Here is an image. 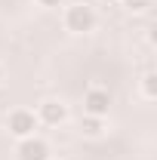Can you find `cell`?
<instances>
[{
  "label": "cell",
  "instance_id": "cell-6",
  "mask_svg": "<svg viewBox=\"0 0 157 160\" xmlns=\"http://www.w3.org/2000/svg\"><path fill=\"white\" fill-rule=\"evenodd\" d=\"M102 117H89V114H83V120H80V132L83 136H89V139H96V136H102Z\"/></svg>",
  "mask_w": 157,
  "mask_h": 160
},
{
  "label": "cell",
  "instance_id": "cell-9",
  "mask_svg": "<svg viewBox=\"0 0 157 160\" xmlns=\"http://www.w3.org/2000/svg\"><path fill=\"white\" fill-rule=\"evenodd\" d=\"M40 6H46V9H53V6H62V3H65V0H37Z\"/></svg>",
  "mask_w": 157,
  "mask_h": 160
},
{
  "label": "cell",
  "instance_id": "cell-1",
  "mask_svg": "<svg viewBox=\"0 0 157 160\" xmlns=\"http://www.w3.org/2000/svg\"><path fill=\"white\" fill-rule=\"evenodd\" d=\"M65 28L74 31V34L93 31V28H96V9H93L89 3H74V6H68V12H65Z\"/></svg>",
  "mask_w": 157,
  "mask_h": 160
},
{
  "label": "cell",
  "instance_id": "cell-8",
  "mask_svg": "<svg viewBox=\"0 0 157 160\" xmlns=\"http://www.w3.org/2000/svg\"><path fill=\"white\" fill-rule=\"evenodd\" d=\"M123 3V9H129V12H145L148 6H151V0H120Z\"/></svg>",
  "mask_w": 157,
  "mask_h": 160
},
{
  "label": "cell",
  "instance_id": "cell-4",
  "mask_svg": "<svg viewBox=\"0 0 157 160\" xmlns=\"http://www.w3.org/2000/svg\"><path fill=\"white\" fill-rule=\"evenodd\" d=\"M16 157L19 160H49V145L43 139H19V148H16Z\"/></svg>",
  "mask_w": 157,
  "mask_h": 160
},
{
  "label": "cell",
  "instance_id": "cell-10",
  "mask_svg": "<svg viewBox=\"0 0 157 160\" xmlns=\"http://www.w3.org/2000/svg\"><path fill=\"white\" fill-rule=\"evenodd\" d=\"M0 80H3V68H0Z\"/></svg>",
  "mask_w": 157,
  "mask_h": 160
},
{
  "label": "cell",
  "instance_id": "cell-2",
  "mask_svg": "<svg viewBox=\"0 0 157 160\" xmlns=\"http://www.w3.org/2000/svg\"><path fill=\"white\" fill-rule=\"evenodd\" d=\"M6 126H9V132L16 136V139H28V136H34V129H37V114H31V111H13L9 117H6Z\"/></svg>",
  "mask_w": 157,
  "mask_h": 160
},
{
  "label": "cell",
  "instance_id": "cell-5",
  "mask_svg": "<svg viewBox=\"0 0 157 160\" xmlns=\"http://www.w3.org/2000/svg\"><path fill=\"white\" fill-rule=\"evenodd\" d=\"M65 117H68V108H65L62 102H56V99L40 102V108H37V123H46V126H59V123H65Z\"/></svg>",
  "mask_w": 157,
  "mask_h": 160
},
{
  "label": "cell",
  "instance_id": "cell-7",
  "mask_svg": "<svg viewBox=\"0 0 157 160\" xmlns=\"http://www.w3.org/2000/svg\"><path fill=\"white\" fill-rule=\"evenodd\" d=\"M142 92H145V99H154L157 96V74L154 71H148V74L142 77Z\"/></svg>",
  "mask_w": 157,
  "mask_h": 160
},
{
  "label": "cell",
  "instance_id": "cell-3",
  "mask_svg": "<svg viewBox=\"0 0 157 160\" xmlns=\"http://www.w3.org/2000/svg\"><path fill=\"white\" fill-rule=\"evenodd\" d=\"M108 108H111L108 89H99V86L86 89V96H83V114H89V117H105Z\"/></svg>",
  "mask_w": 157,
  "mask_h": 160
},
{
  "label": "cell",
  "instance_id": "cell-11",
  "mask_svg": "<svg viewBox=\"0 0 157 160\" xmlns=\"http://www.w3.org/2000/svg\"><path fill=\"white\" fill-rule=\"evenodd\" d=\"M108 3H111V0H108Z\"/></svg>",
  "mask_w": 157,
  "mask_h": 160
}]
</instances>
